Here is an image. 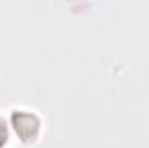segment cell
<instances>
[{
    "label": "cell",
    "instance_id": "1",
    "mask_svg": "<svg viewBox=\"0 0 149 148\" xmlns=\"http://www.w3.org/2000/svg\"><path fill=\"white\" fill-rule=\"evenodd\" d=\"M12 127L16 131V134L19 136V140L26 145L35 143L40 134V118L35 113L30 111H23V110H16L12 111Z\"/></svg>",
    "mask_w": 149,
    "mask_h": 148
},
{
    "label": "cell",
    "instance_id": "2",
    "mask_svg": "<svg viewBox=\"0 0 149 148\" xmlns=\"http://www.w3.org/2000/svg\"><path fill=\"white\" fill-rule=\"evenodd\" d=\"M7 138H9V132H7V122L3 117H0V147H3L7 143Z\"/></svg>",
    "mask_w": 149,
    "mask_h": 148
}]
</instances>
